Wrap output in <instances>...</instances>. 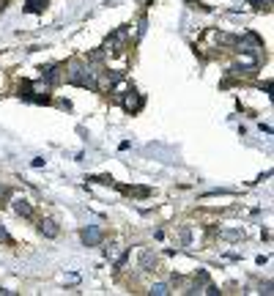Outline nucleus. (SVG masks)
Segmentation results:
<instances>
[{
    "label": "nucleus",
    "mask_w": 274,
    "mask_h": 296,
    "mask_svg": "<svg viewBox=\"0 0 274 296\" xmlns=\"http://www.w3.org/2000/svg\"><path fill=\"white\" fill-rule=\"evenodd\" d=\"M66 83L77 85V88L99 90V85H96V69H91V66L83 63V60H71V63H66Z\"/></svg>",
    "instance_id": "1"
},
{
    "label": "nucleus",
    "mask_w": 274,
    "mask_h": 296,
    "mask_svg": "<svg viewBox=\"0 0 274 296\" xmlns=\"http://www.w3.org/2000/svg\"><path fill=\"white\" fill-rule=\"evenodd\" d=\"M118 102H121V107L126 110V113H140L143 104H146V99H143L134 88H126L121 96H118Z\"/></svg>",
    "instance_id": "2"
},
{
    "label": "nucleus",
    "mask_w": 274,
    "mask_h": 296,
    "mask_svg": "<svg viewBox=\"0 0 274 296\" xmlns=\"http://www.w3.org/2000/svg\"><path fill=\"white\" fill-rule=\"evenodd\" d=\"M41 80H44L47 85H58L66 80V63H52V66H41Z\"/></svg>",
    "instance_id": "3"
},
{
    "label": "nucleus",
    "mask_w": 274,
    "mask_h": 296,
    "mask_svg": "<svg viewBox=\"0 0 274 296\" xmlns=\"http://www.w3.org/2000/svg\"><path fill=\"white\" fill-rule=\"evenodd\" d=\"M123 50H126V28L115 30L104 44V52H123Z\"/></svg>",
    "instance_id": "4"
},
{
    "label": "nucleus",
    "mask_w": 274,
    "mask_h": 296,
    "mask_svg": "<svg viewBox=\"0 0 274 296\" xmlns=\"http://www.w3.org/2000/svg\"><path fill=\"white\" fill-rule=\"evenodd\" d=\"M80 238H83L85 247H99L102 244V238H104V231L102 228H96V225H88L83 233H80Z\"/></svg>",
    "instance_id": "5"
},
{
    "label": "nucleus",
    "mask_w": 274,
    "mask_h": 296,
    "mask_svg": "<svg viewBox=\"0 0 274 296\" xmlns=\"http://www.w3.org/2000/svg\"><path fill=\"white\" fill-rule=\"evenodd\" d=\"M206 285H209V271L200 269L198 274L192 277V285H189V291H186V294H198V291H200V288H206Z\"/></svg>",
    "instance_id": "6"
},
{
    "label": "nucleus",
    "mask_w": 274,
    "mask_h": 296,
    "mask_svg": "<svg viewBox=\"0 0 274 296\" xmlns=\"http://www.w3.org/2000/svg\"><path fill=\"white\" fill-rule=\"evenodd\" d=\"M140 269L143 271H153L156 269V255L151 250H140Z\"/></svg>",
    "instance_id": "7"
},
{
    "label": "nucleus",
    "mask_w": 274,
    "mask_h": 296,
    "mask_svg": "<svg viewBox=\"0 0 274 296\" xmlns=\"http://www.w3.org/2000/svg\"><path fill=\"white\" fill-rule=\"evenodd\" d=\"M14 211H17L19 217H25V219H30V217H33V206L28 203L25 198H17V200H14Z\"/></svg>",
    "instance_id": "8"
},
{
    "label": "nucleus",
    "mask_w": 274,
    "mask_h": 296,
    "mask_svg": "<svg viewBox=\"0 0 274 296\" xmlns=\"http://www.w3.org/2000/svg\"><path fill=\"white\" fill-rule=\"evenodd\" d=\"M38 233L47 236V238H55L58 236V225L52 222V219H41V222H38Z\"/></svg>",
    "instance_id": "9"
},
{
    "label": "nucleus",
    "mask_w": 274,
    "mask_h": 296,
    "mask_svg": "<svg viewBox=\"0 0 274 296\" xmlns=\"http://www.w3.org/2000/svg\"><path fill=\"white\" fill-rule=\"evenodd\" d=\"M47 3H50V0H25V8H22V11L25 14H41L47 8Z\"/></svg>",
    "instance_id": "10"
},
{
    "label": "nucleus",
    "mask_w": 274,
    "mask_h": 296,
    "mask_svg": "<svg viewBox=\"0 0 274 296\" xmlns=\"http://www.w3.org/2000/svg\"><path fill=\"white\" fill-rule=\"evenodd\" d=\"M121 192L134 195V198H148V195H151V189H148V187H121Z\"/></svg>",
    "instance_id": "11"
},
{
    "label": "nucleus",
    "mask_w": 274,
    "mask_h": 296,
    "mask_svg": "<svg viewBox=\"0 0 274 296\" xmlns=\"http://www.w3.org/2000/svg\"><path fill=\"white\" fill-rule=\"evenodd\" d=\"M151 294L153 296H167V294H170V285H167V283H153L151 285Z\"/></svg>",
    "instance_id": "12"
},
{
    "label": "nucleus",
    "mask_w": 274,
    "mask_h": 296,
    "mask_svg": "<svg viewBox=\"0 0 274 296\" xmlns=\"http://www.w3.org/2000/svg\"><path fill=\"white\" fill-rule=\"evenodd\" d=\"M0 244H6V247H11V244H14V238L8 236V231H6L3 225H0Z\"/></svg>",
    "instance_id": "13"
},
{
    "label": "nucleus",
    "mask_w": 274,
    "mask_h": 296,
    "mask_svg": "<svg viewBox=\"0 0 274 296\" xmlns=\"http://www.w3.org/2000/svg\"><path fill=\"white\" fill-rule=\"evenodd\" d=\"M222 238H230V241H239V238H244V233H242V231H225V233H222Z\"/></svg>",
    "instance_id": "14"
},
{
    "label": "nucleus",
    "mask_w": 274,
    "mask_h": 296,
    "mask_svg": "<svg viewBox=\"0 0 274 296\" xmlns=\"http://www.w3.org/2000/svg\"><path fill=\"white\" fill-rule=\"evenodd\" d=\"M88 181H96V184H110V187L115 184L113 176H93V178H88Z\"/></svg>",
    "instance_id": "15"
},
{
    "label": "nucleus",
    "mask_w": 274,
    "mask_h": 296,
    "mask_svg": "<svg viewBox=\"0 0 274 296\" xmlns=\"http://www.w3.org/2000/svg\"><path fill=\"white\" fill-rule=\"evenodd\" d=\"M203 294H209V296H217V294H219V288H217V285H211V283H209V285H206V291H203Z\"/></svg>",
    "instance_id": "16"
},
{
    "label": "nucleus",
    "mask_w": 274,
    "mask_h": 296,
    "mask_svg": "<svg viewBox=\"0 0 274 296\" xmlns=\"http://www.w3.org/2000/svg\"><path fill=\"white\" fill-rule=\"evenodd\" d=\"M8 195H11V189H8V187H3V184H0V203H3V200H6Z\"/></svg>",
    "instance_id": "17"
},
{
    "label": "nucleus",
    "mask_w": 274,
    "mask_h": 296,
    "mask_svg": "<svg viewBox=\"0 0 274 296\" xmlns=\"http://www.w3.org/2000/svg\"><path fill=\"white\" fill-rule=\"evenodd\" d=\"M181 238H184V244H189V238H192V233H189V231H186V228H184V231H181Z\"/></svg>",
    "instance_id": "18"
},
{
    "label": "nucleus",
    "mask_w": 274,
    "mask_h": 296,
    "mask_svg": "<svg viewBox=\"0 0 274 296\" xmlns=\"http://www.w3.org/2000/svg\"><path fill=\"white\" fill-rule=\"evenodd\" d=\"M6 3H8V0H0V11H3V8H6Z\"/></svg>",
    "instance_id": "19"
},
{
    "label": "nucleus",
    "mask_w": 274,
    "mask_h": 296,
    "mask_svg": "<svg viewBox=\"0 0 274 296\" xmlns=\"http://www.w3.org/2000/svg\"><path fill=\"white\" fill-rule=\"evenodd\" d=\"M146 3H148V6H151V3H153V0H146Z\"/></svg>",
    "instance_id": "20"
},
{
    "label": "nucleus",
    "mask_w": 274,
    "mask_h": 296,
    "mask_svg": "<svg viewBox=\"0 0 274 296\" xmlns=\"http://www.w3.org/2000/svg\"><path fill=\"white\" fill-rule=\"evenodd\" d=\"M186 3H192V0H186Z\"/></svg>",
    "instance_id": "21"
}]
</instances>
